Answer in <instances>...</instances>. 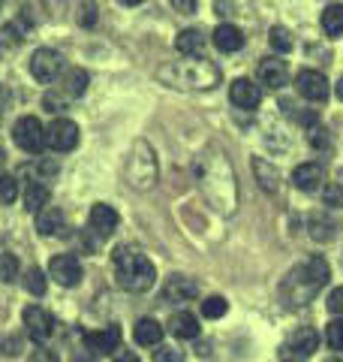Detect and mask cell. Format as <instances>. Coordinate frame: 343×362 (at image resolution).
Segmentation results:
<instances>
[{"label":"cell","mask_w":343,"mask_h":362,"mask_svg":"<svg viewBox=\"0 0 343 362\" xmlns=\"http://www.w3.org/2000/svg\"><path fill=\"white\" fill-rule=\"evenodd\" d=\"M21 45V30L16 25H4L0 28V61H9Z\"/></svg>","instance_id":"484cf974"},{"label":"cell","mask_w":343,"mask_h":362,"mask_svg":"<svg viewBox=\"0 0 343 362\" xmlns=\"http://www.w3.org/2000/svg\"><path fill=\"white\" fill-rule=\"evenodd\" d=\"M331 269L323 257H307L301 259L299 266L289 269V275L283 278L280 284V299L289 308H301V305H311V299L316 296L319 290L328 284Z\"/></svg>","instance_id":"7a4b0ae2"},{"label":"cell","mask_w":343,"mask_h":362,"mask_svg":"<svg viewBox=\"0 0 343 362\" xmlns=\"http://www.w3.org/2000/svg\"><path fill=\"white\" fill-rule=\"evenodd\" d=\"M259 82L265 88H283L286 82H289V66H286V61L280 58H265L259 61Z\"/></svg>","instance_id":"e0dca14e"},{"label":"cell","mask_w":343,"mask_h":362,"mask_svg":"<svg viewBox=\"0 0 343 362\" xmlns=\"http://www.w3.org/2000/svg\"><path fill=\"white\" fill-rule=\"evenodd\" d=\"M97 4L94 0H82V4H78V25L82 28H94L97 25Z\"/></svg>","instance_id":"74e56055"},{"label":"cell","mask_w":343,"mask_h":362,"mask_svg":"<svg viewBox=\"0 0 343 362\" xmlns=\"http://www.w3.org/2000/svg\"><path fill=\"white\" fill-rule=\"evenodd\" d=\"M133 335H136V341H139V344H145V347H157L160 341H163V326H160L154 317H142V320L136 323Z\"/></svg>","instance_id":"603a6c76"},{"label":"cell","mask_w":343,"mask_h":362,"mask_svg":"<svg viewBox=\"0 0 343 362\" xmlns=\"http://www.w3.org/2000/svg\"><path fill=\"white\" fill-rule=\"evenodd\" d=\"M90 230H94L97 235H112L114 230H118V211H114L112 206H106V202H97L94 209H90Z\"/></svg>","instance_id":"ac0fdd59"},{"label":"cell","mask_w":343,"mask_h":362,"mask_svg":"<svg viewBox=\"0 0 343 362\" xmlns=\"http://www.w3.org/2000/svg\"><path fill=\"white\" fill-rule=\"evenodd\" d=\"M325 181V173H323V166L319 163H299L292 169V185L304 190V194H313V190H319V185Z\"/></svg>","instance_id":"2e32d148"},{"label":"cell","mask_w":343,"mask_h":362,"mask_svg":"<svg viewBox=\"0 0 343 362\" xmlns=\"http://www.w3.org/2000/svg\"><path fill=\"white\" fill-rule=\"evenodd\" d=\"M196 181H199L202 197L220 214H232L238 209V185H235L232 163H229V157L217 145H208L196 157Z\"/></svg>","instance_id":"6da1fadb"},{"label":"cell","mask_w":343,"mask_h":362,"mask_svg":"<svg viewBox=\"0 0 343 362\" xmlns=\"http://www.w3.org/2000/svg\"><path fill=\"white\" fill-rule=\"evenodd\" d=\"M325 305H328V311H331V314H343V287H335V290H331Z\"/></svg>","instance_id":"7bdbcfd3"},{"label":"cell","mask_w":343,"mask_h":362,"mask_svg":"<svg viewBox=\"0 0 343 362\" xmlns=\"http://www.w3.org/2000/svg\"><path fill=\"white\" fill-rule=\"evenodd\" d=\"M114 278H118V284L130 293H145L154 287V263L148 259L142 251H136V247H118L114 251Z\"/></svg>","instance_id":"277c9868"},{"label":"cell","mask_w":343,"mask_h":362,"mask_svg":"<svg viewBox=\"0 0 343 362\" xmlns=\"http://www.w3.org/2000/svg\"><path fill=\"white\" fill-rule=\"evenodd\" d=\"M18 278V257L16 254H0V281L13 284Z\"/></svg>","instance_id":"d6a6232c"},{"label":"cell","mask_w":343,"mask_h":362,"mask_svg":"<svg viewBox=\"0 0 343 362\" xmlns=\"http://www.w3.org/2000/svg\"><path fill=\"white\" fill-rule=\"evenodd\" d=\"M112 362H142L139 356L133 354V350H118V354H114V359Z\"/></svg>","instance_id":"bcb514c9"},{"label":"cell","mask_w":343,"mask_h":362,"mask_svg":"<svg viewBox=\"0 0 343 362\" xmlns=\"http://www.w3.org/2000/svg\"><path fill=\"white\" fill-rule=\"evenodd\" d=\"M337 97L343 100V76H340V82H337Z\"/></svg>","instance_id":"7dc6e473"},{"label":"cell","mask_w":343,"mask_h":362,"mask_svg":"<svg viewBox=\"0 0 343 362\" xmlns=\"http://www.w3.org/2000/svg\"><path fill=\"white\" fill-rule=\"evenodd\" d=\"M169 332L181 338V341H193V338H199V320L190 311H178L169 320Z\"/></svg>","instance_id":"ffe728a7"},{"label":"cell","mask_w":343,"mask_h":362,"mask_svg":"<svg viewBox=\"0 0 343 362\" xmlns=\"http://www.w3.org/2000/svg\"><path fill=\"white\" fill-rule=\"evenodd\" d=\"M121 4H127V6H136V4H142V0H121Z\"/></svg>","instance_id":"c3c4849f"},{"label":"cell","mask_w":343,"mask_h":362,"mask_svg":"<svg viewBox=\"0 0 343 362\" xmlns=\"http://www.w3.org/2000/svg\"><path fill=\"white\" fill-rule=\"evenodd\" d=\"M319 347V335L311 326H299L280 347V362H311V356Z\"/></svg>","instance_id":"8992f818"},{"label":"cell","mask_w":343,"mask_h":362,"mask_svg":"<svg viewBox=\"0 0 343 362\" xmlns=\"http://www.w3.org/2000/svg\"><path fill=\"white\" fill-rule=\"evenodd\" d=\"M49 199H52L49 185H40V181H28V187H25V206H28L30 214H40L45 206H49Z\"/></svg>","instance_id":"cb8c5ba5"},{"label":"cell","mask_w":343,"mask_h":362,"mask_svg":"<svg viewBox=\"0 0 343 362\" xmlns=\"http://www.w3.org/2000/svg\"><path fill=\"white\" fill-rule=\"evenodd\" d=\"M229 100H232L235 109H244V112H253L262 103V94H259V85H253L250 78H235L232 88H229Z\"/></svg>","instance_id":"4fadbf2b"},{"label":"cell","mask_w":343,"mask_h":362,"mask_svg":"<svg viewBox=\"0 0 343 362\" xmlns=\"http://www.w3.org/2000/svg\"><path fill=\"white\" fill-rule=\"evenodd\" d=\"M205 33L199 28H187V30H181L178 37H175V49L184 54V58H202V52H205Z\"/></svg>","instance_id":"d6986e66"},{"label":"cell","mask_w":343,"mask_h":362,"mask_svg":"<svg viewBox=\"0 0 343 362\" xmlns=\"http://www.w3.org/2000/svg\"><path fill=\"white\" fill-rule=\"evenodd\" d=\"M25 287H28V293H33V296H42V293H45V275H42V269L30 266L25 272Z\"/></svg>","instance_id":"e575fe53"},{"label":"cell","mask_w":343,"mask_h":362,"mask_svg":"<svg viewBox=\"0 0 343 362\" xmlns=\"http://www.w3.org/2000/svg\"><path fill=\"white\" fill-rule=\"evenodd\" d=\"M323 30L328 37H343V4H328L323 13Z\"/></svg>","instance_id":"f1b7e54d"},{"label":"cell","mask_w":343,"mask_h":362,"mask_svg":"<svg viewBox=\"0 0 343 362\" xmlns=\"http://www.w3.org/2000/svg\"><path fill=\"white\" fill-rule=\"evenodd\" d=\"M295 90H299L307 103H323L328 97V78L319 70H301L295 76Z\"/></svg>","instance_id":"30bf717a"},{"label":"cell","mask_w":343,"mask_h":362,"mask_svg":"<svg viewBox=\"0 0 343 362\" xmlns=\"http://www.w3.org/2000/svg\"><path fill=\"white\" fill-rule=\"evenodd\" d=\"M328 362H343V359H328Z\"/></svg>","instance_id":"681fc988"},{"label":"cell","mask_w":343,"mask_h":362,"mask_svg":"<svg viewBox=\"0 0 343 362\" xmlns=\"http://www.w3.org/2000/svg\"><path fill=\"white\" fill-rule=\"evenodd\" d=\"M199 296V284L193 278L184 275H172L166 284H163V299L172 305H181V302H193Z\"/></svg>","instance_id":"5bb4252c"},{"label":"cell","mask_w":343,"mask_h":362,"mask_svg":"<svg viewBox=\"0 0 343 362\" xmlns=\"http://www.w3.org/2000/svg\"><path fill=\"white\" fill-rule=\"evenodd\" d=\"M124 173H127V181H130L136 190L154 187V181H157V154H154V148H151V145H148L145 139L133 142Z\"/></svg>","instance_id":"5b68a950"},{"label":"cell","mask_w":343,"mask_h":362,"mask_svg":"<svg viewBox=\"0 0 343 362\" xmlns=\"http://www.w3.org/2000/svg\"><path fill=\"white\" fill-rule=\"evenodd\" d=\"M268 42H271V49H274V52L286 54V52L292 49V33L286 30V28H280V25H274L271 33H268Z\"/></svg>","instance_id":"4dcf8cb0"},{"label":"cell","mask_w":343,"mask_h":362,"mask_svg":"<svg viewBox=\"0 0 343 362\" xmlns=\"http://www.w3.org/2000/svg\"><path fill=\"white\" fill-rule=\"evenodd\" d=\"M226 308H229V305H226L223 296H208V299L202 302V314L208 317V320H217V317H223Z\"/></svg>","instance_id":"8d00e7d4"},{"label":"cell","mask_w":343,"mask_h":362,"mask_svg":"<svg viewBox=\"0 0 343 362\" xmlns=\"http://www.w3.org/2000/svg\"><path fill=\"white\" fill-rule=\"evenodd\" d=\"M37 230H40L42 235H64V230H66L64 211L57 209V206H45V209L37 214Z\"/></svg>","instance_id":"44dd1931"},{"label":"cell","mask_w":343,"mask_h":362,"mask_svg":"<svg viewBox=\"0 0 343 362\" xmlns=\"http://www.w3.org/2000/svg\"><path fill=\"white\" fill-rule=\"evenodd\" d=\"M21 338L18 335H0V356H18L21 354Z\"/></svg>","instance_id":"60d3db41"},{"label":"cell","mask_w":343,"mask_h":362,"mask_svg":"<svg viewBox=\"0 0 343 362\" xmlns=\"http://www.w3.org/2000/svg\"><path fill=\"white\" fill-rule=\"evenodd\" d=\"M160 82L178 90H214L220 85V66L205 58H184L157 70Z\"/></svg>","instance_id":"3957f363"},{"label":"cell","mask_w":343,"mask_h":362,"mask_svg":"<svg viewBox=\"0 0 343 362\" xmlns=\"http://www.w3.org/2000/svg\"><path fill=\"white\" fill-rule=\"evenodd\" d=\"M307 142H311L316 151H325V148H331V133L323 124H311V127H307Z\"/></svg>","instance_id":"1f68e13d"},{"label":"cell","mask_w":343,"mask_h":362,"mask_svg":"<svg viewBox=\"0 0 343 362\" xmlns=\"http://www.w3.org/2000/svg\"><path fill=\"white\" fill-rule=\"evenodd\" d=\"M49 275L61 287H76L78 281H82V263H78L73 254H57L49 263Z\"/></svg>","instance_id":"8fae6325"},{"label":"cell","mask_w":343,"mask_h":362,"mask_svg":"<svg viewBox=\"0 0 343 362\" xmlns=\"http://www.w3.org/2000/svg\"><path fill=\"white\" fill-rule=\"evenodd\" d=\"M214 45H217L220 52H226V54L238 52V49L244 45L241 28H235V25H217V30H214Z\"/></svg>","instance_id":"7402d4cb"},{"label":"cell","mask_w":343,"mask_h":362,"mask_svg":"<svg viewBox=\"0 0 343 362\" xmlns=\"http://www.w3.org/2000/svg\"><path fill=\"white\" fill-rule=\"evenodd\" d=\"M13 139H16V145H18V148L25 151V154H40V151L45 148V127L40 124V118L25 115V118L16 121Z\"/></svg>","instance_id":"52a82bcc"},{"label":"cell","mask_w":343,"mask_h":362,"mask_svg":"<svg viewBox=\"0 0 343 362\" xmlns=\"http://www.w3.org/2000/svg\"><path fill=\"white\" fill-rule=\"evenodd\" d=\"M45 145L52 151H73L78 145V124L70 118H54L45 130Z\"/></svg>","instance_id":"9c48e42d"},{"label":"cell","mask_w":343,"mask_h":362,"mask_svg":"<svg viewBox=\"0 0 343 362\" xmlns=\"http://www.w3.org/2000/svg\"><path fill=\"white\" fill-rule=\"evenodd\" d=\"M88 82H90V76L82 70V66H76V70H70L66 73V82H64V94L70 97V100H76V97H82L85 90H88Z\"/></svg>","instance_id":"83f0119b"},{"label":"cell","mask_w":343,"mask_h":362,"mask_svg":"<svg viewBox=\"0 0 343 362\" xmlns=\"http://www.w3.org/2000/svg\"><path fill=\"white\" fill-rule=\"evenodd\" d=\"M25 326L33 341H49V338L54 335V317L40 308V305H30V308H25Z\"/></svg>","instance_id":"7c38bea8"},{"label":"cell","mask_w":343,"mask_h":362,"mask_svg":"<svg viewBox=\"0 0 343 362\" xmlns=\"http://www.w3.org/2000/svg\"><path fill=\"white\" fill-rule=\"evenodd\" d=\"M154 362H184V354H181L178 347L157 344V350H154Z\"/></svg>","instance_id":"ab89813d"},{"label":"cell","mask_w":343,"mask_h":362,"mask_svg":"<svg viewBox=\"0 0 343 362\" xmlns=\"http://www.w3.org/2000/svg\"><path fill=\"white\" fill-rule=\"evenodd\" d=\"M16 197H18V178L0 175V202H4V206H13Z\"/></svg>","instance_id":"836d02e7"},{"label":"cell","mask_w":343,"mask_h":362,"mask_svg":"<svg viewBox=\"0 0 343 362\" xmlns=\"http://www.w3.org/2000/svg\"><path fill=\"white\" fill-rule=\"evenodd\" d=\"M253 173H256L259 185L265 187L268 194H277V181H280V175H277V169H274L268 160H262V157H253Z\"/></svg>","instance_id":"4316f807"},{"label":"cell","mask_w":343,"mask_h":362,"mask_svg":"<svg viewBox=\"0 0 343 362\" xmlns=\"http://www.w3.org/2000/svg\"><path fill=\"white\" fill-rule=\"evenodd\" d=\"M66 103H70V97H66L64 90H61V94H54V90H52V94H45V100H42V106L49 112H61V109H66Z\"/></svg>","instance_id":"b9f144b4"},{"label":"cell","mask_w":343,"mask_h":362,"mask_svg":"<svg viewBox=\"0 0 343 362\" xmlns=\"http://www.w3.org/2000/svg\"><path fill=\"white\" fill-rule=\"evenodd\" d=\"M64 73V58L54 49H37L30 54V76L42 85H52Z\"/></svg>","instance_id":"ba28073f"},{"label":"cell","mask_w":343,"mask_h":362,"mask_svg":"<svg viewBox=\"0 0 343 362\" xmlns=\"http://www.w3.org/2000/svg\"><path fill=\"white\" fill-rule=\"evenodd\" d=\"M30 362H57V354L49 350V347H37L33 350V356H30Z\"/></svg>","instance_id":"ee69618b"},{"label":"cell","mask_w":343,"mask_h":362,"mask_svg":"<svg viewBox=\"0 0 343 362\" xmlns=\"http://www.w3.org/2000/svg\"><path fill=\"white\" fill-rule=\"evenodd\" d=\"M172 6H175V9H178V13H184V16H190V13H196L199 0H172Z\"/></svg>","instance_id":"f6af8a7d"},{"label":"cell","mask_w":343,"mask_h":362,"mask_svg":"<svg viewBox=\"0 0 343 362\" xmlns=\"http://www.w3.org/2000/svg\"><path fill=\"white\" fill-rule=\"evenodd\" d=\"M85 344L94 350V354H114L121 347V326H106V329L97 332H85Z\"/></svg>","instance_id":"9a60e30c"},{"label":"cell","mask_w":343,"mask_h":362,"mask_svg":"<svg viewBox=\"0 0 343 362\" xmlns=\"http://www.w3.org/2000/svg\"><path fill=\"white\" fill-rule=\"evenodd\" d=\"M28 169L33 173L30 181H40V185H49V181H54L57 173H61V166H57L54 160H49V157H42V160H37V163L28 166Z\"/></svg>","instance_id":"f546056e"},{"label":"cell","mask_w":343,"mask_h":362,"mask_svg":"<svg viewBox=\"0 0 343 362\" xmlns=\"http://www.w3.org/2000/svg\"><path fill=\"white\" fill-rule=\"evenodd\" d=\"M323 202L328 209H343V185L340 181H328L323 187Z\"/></svg>","instance_id":"d590c367"},{"label":"cell","mask_w":343,"mask_h":362,"mask_svg":"<svg viewBox=\"0 0 343 362\" xmlns=\"http://www.w3.org/2000/svg\"><path fill=\"white\" fill-rule=\"evenodd\" d=\"M307 233H311V239H316V242H328V239H335L337 223L331 221L328 214H311V218H307Z\"/></svg>","instance_id":"d4e9b609"},{"label":"cell","mask_w":343,"mask_h":362,"mask_svg":"<svg viewBox=\"0 0 343 362\" xmlns=\"http://www.w3.org/2000/svg\"><path fill=\"white\" fill-rule=\"evenodd\" d=\"M325 338H328V347L331 350H343V317H340V320H331L328 323Z\"/></svg>","instance_id":"f35d334b"}]
</instances>
